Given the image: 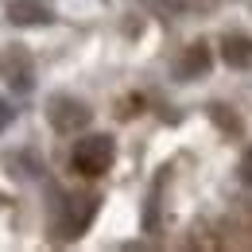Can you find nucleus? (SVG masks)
<instances>
[{"label":"nucleus","mask_w":252,"mask_h":252,"mask_svg":"<svg viewBox=\"0 0 252 252\" xmlns=\"http://www.w3.org/2000/svg\"><path fill=\"white\" fill-rule=\"evenodd\" d=\"M70 163H74V171H82L90 179L105 175L109 163H113V140L109 136H86V140H78L74 152H70Z\"/></svg>","instance_id":"nucleus-1"},{"label":"nucleus","mask_w":252,"mask_h":252,"mask_svg":"<svg viewBox=\"0 0 252 252\" xmlns=\"http://www.w3.org/2000/svg\"><path fill=\"white\" fill-rule=\"evenodd\" d=\"M225 63L229 66H252V39L249 35H229L225 39Z\"/></svg>","instance_id":"nucleus-3"},{"label":"nucleus","mask_w":252,"mask_h":252,"mask_svg":"<svg viewBox=\"0 0 252 252\" xmlns=\"http://www.w3.org/2000/svg\"><path fill=\"white\" fill-rule=\"evenodd\" d=\"M8 121H12V109H8V105H4V101H0V128L8 125Z\"/></svg>","instance_id":"nucleus-7"},{"label":"nucleus","mask_w":252,"mask_h":252,"mask_svg":"<svg viewBox=\"0 0 252 252\" xmlns=\"http://www.w3.org/2000/svg\"><path fill=\"white\" fill-rule=\"evenodd\" d=\"M47 117H51V125L59 132H78V128L90 125V109L82 101H74V97H51Z\"/></svg>","instance_id":"nucleus-2"},{"label":"nucleus","mask_w":252,"mask_h":252,"mask_svg":"<svg viewBox=\"0 0 252 252\" xmlns=\"http://www.w3.org/2000/svg\"><path fill=\"white\" fill-rule=\"evenodd\" d=\"M8 16H12L16 24H47V20H51V12H47L43 4H32V0H12V4H8Z\"/></svg>","instance_id":"nucleus-4"},{"label":"nucleus","mask_w":252,"mask_h":252,"mask_svg":"<svg viewBox=\"0 0 252 252\" xmlns=\"http://www.w3.org/2000/svg\"><path fill=\"white\" fill-rule=\"evenodd\" d=\"M206 66H210V51H206V47L198 43V47H190V51H187V59L179 63V78H183V82H190V78H194V74H202Z\"/></svg>","instance_id":"nucleus-5"},{"label":"nucleus","mask_w":252,"mask_h":252,"mask_svg":"<svg viewBox=\"0 0 252 252\" xmlns=\"http://www.w3.org/2000/svg\"><path fill=\"white\" fill-rule=\"evenodd\" d=\"M241 179H245V183L252 187V148L245 152V159H241Z\"/></svg>","instance_id":"nucleus-6"}]
</instances>
